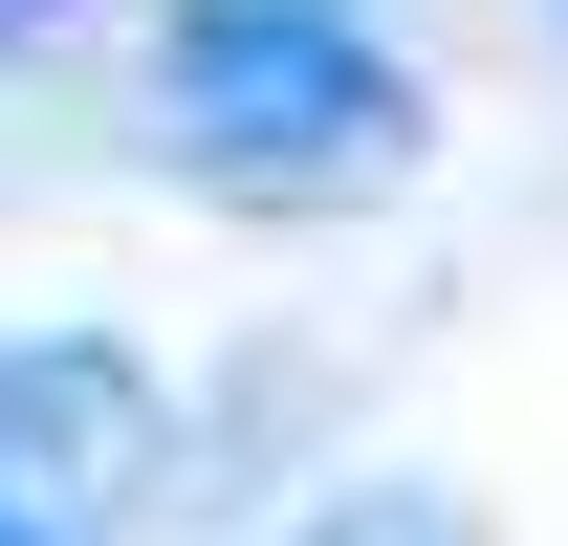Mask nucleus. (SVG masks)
Here are the masks:
<instances>
[{"label":"nucleus","mask_w":568,"mask_h":546,"mask_svg":"<svg viewBox=\"0 0 568 546\" xmlns=\"http://www.w3.org/2000/svg\"><path fill=\"white\" fill-rule=\"evenodd\" d=\"M153 132H175V175L241 198V219H351V198L416 175V67L372 44L351 0H175Z\"/></svg>","instance_id":"f257e3e1"},{"label":"nucleus","mask_w":568,"mask_h":546,"mask_svg":"<svg viewBox=\"0 0 568 546\" xmlns=\"http://www.w3.org/2000/svg\"><path fill=\"white\" fill-rule=\"evenodd\" d=\"M153 481H175V394H153L110 328L0 350V546H110Z\"/></svg>","instance_id":"f03ea898"},{"label":"nucleus","mask_w":568,"mask_h":546,"mask_svg":"<svg viewBox=\"0 0 568 546\" xmlns=\"http://www.w3.org/2000/svg\"><path fill=\"white\" fill-rule=\"evenodd\" d=\"M306 546H481L437 481H351V503H306Z\"/></svg>","instance_id":"7ed1b4c3"},{"label":"nucleus","mask_w":568,"mask_h":546,"mask_svg":"<svg viewBox=\"0 0 568 546\" xmlns=\"http://www.w3.org/2000/svg\"><path fill=\"white\" fill-rule=\"evenodd\" d=\"M0 22H22V0H0Z\"/></svg>","instance_id":"20e7f679"}]
</instances>
